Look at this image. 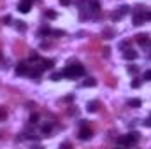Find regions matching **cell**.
<instances>
[{
  "label": "cell",
  "mask_w": 151,
  "mask_h": 149,
  "mask_svg": "<svg viewBox=\"0 0 151 149\" xmlns=\"http://www.w3.org/2000/svg\"><path fill=\"white\" fill-rule=\"evenodd\" d=\"M142 125H144V126H151V118H150V119H144V123H142Z\"/></svg>",
  "instance_id": "cell-28"
},
{
  "label": "cell",
  "mask_w": 151,
  "mask_h": 149,
  "mask_svg": "<svg viewBox=\"0 0 151 149\" xmlns=\"http://www.w3.org/2000/svg\"><path fill=\"white\" fill-rule=\"evenodd\" d=\"M16 28H18L19 32H25V30H26V25H25L23 21H18V25H16Z\"/></svg>",
  "instance_id": "cell-17"
},
{
  "label": "cell",
  "mask_w": 151,
  "mask_h": 149,
  "mask_svg": "<svg viewBox=\"0 0 151 149\" xmlns=\"http://www.w3.org/2000/svg\"><path fill=\"white\" fill-rule=\"evenodd\" d=\"M32 2H33V0H21V2L18 4V11L23 12V14L28 12V11L32 9Z\"/></svg>",
  "instance_id": "cell-4"
},
{
  "label": "cell",
  "mask_w": 151,
  "mask_h": 149,
  "mask_svg": "<svg viewBox=\"0 0 151 149\" xmlns=\"http://www.w3.org/2000/svg\"><path fill=\"white\" fill-rule=\"evenodd\" d=\"M84 76V67L76 63V65H69L65 70H63V77H69V79H76V77H81Z\"/></svg>",
  "instance_id": "cell-1"
},
{
  "label": "cell",
  "mask_w": 151,
  "mask_h": 149,
  "mask_svg": "<svg viewBox=\"0 0 151 149\" xmlns=\"http://www.w3.org/2000/svg\"><path fill=\"white\" fill-rule=\"evenodd\" d=\"M141 100L139 98H132V100H128V107H132V109H137V107H141Z\"/></svg>",
  "instance_id": "cell-10"
},
{
  "label": "cell",
  "mask_w": 151,
  "mask_h": 149,
  "mask_svg": "<svg viewBox=\"0 0 151 149\" xmlns=\"http://www.w3.org/2000/svg\"><path fill=\"white\" fill-rule=\"evenodd\" d=\"M142 18H144V21H150L151 19V11H148V12L142 11Z\"/></svg>",
  "instance_id": "cell-20"
},
{
  "label": "cell",
  "mask_w": 151,
  "mask_h": 149,
  "mask_svg": "<svg viewBox=\"0 0 151 149\" xmlns=\"http://www.w3.org/2000/svg\"><path fill=\"white\" fill-rule=\"evenodd\" d=\"M127 47H128V42H127V40H125V42H120V49H123V51H125Z\"/></svg>",
  "instance_id": "cell-26"
},
{
  "label": "cell",
  "mask_w": 151,
  "mask_h": 149,
  "mask_svg": "<svg viewBox=\"0 0 151 149\" xmlns=\"http://www.w3.org/2000/svg\"><path fill=\"white\" fill-rule=\"evenodd\" d=\"M30 70H28V65L25 63V61H21V63H18L16 65V74L18 76H25V74H28Z\"/></svg>",
  "instance_id": "cell-5"
},
{
  "label": "cell",
  "mask_w": 151,
  "mask_h": 149,
  "mask_svg": "<svg viewBox=\"0 0 151 149\" xmlns=\"http://www.w3.org/2000/svg\"><path fill=\"white\" fill-rule=\"evenodd\" d=\"M95 84H97V81H95V79H91V77H90V79H86V81L83 83V86H84V88H88V86H95Z\"/></svg>",
  "instance_id": "cell-13"
},
{
  "label": "cell",
  "mask_w": 151,
  "mask_h": 149,
  "mask_svg": "<svg viewBox=\"0 0 151 149\" xmlns=\"http://www.w3.org/2000/svg\"><path fill=\"white\" fill-rule=\"evenodd\" d=\"M9 21H11V16H5V18H4V23L9 25Z\"/></svg>",
  "instance_id": "cell-29"
},
{
  "label": "cell",
  "mask_w": 151,
  "mask_h": 149,
  "mask_svg": "<svg viewBox=\"0 0 151 149\" xmlns=\"http://www.w3.org/2000/svg\"><path fill=\"white\" fill-rule=\"evenodd\" d=\"M137 42H139L141 46H148V44H150V37H148V33H139V35H137Z\"/></svg>",
  "instance_id": "cell-7"
},
{
  "label": "cell",
  "mask_w": 151,
  "mask_h": 149,
  "mask_svg": "<svg viewBox=\"0 0 151 149\" xmlns=\"http://www.w3.org/2000/svg\"><path fill=\"white\" fill-rule=\"evenodd\" d=\"M142 79H146V81H151V70H146V72H144Z\"/></svg>",
  "instance_id": "cell-25"
},
{
  "label": "cell",
  "mask_w": 151,
  "mask_h": 149,
  "mask_svg": "<svg viewBox=\"0 0 151 149\" xmlns=\"http://www.w3.org/2000/svg\"><path fill=\"white\" fill-rule=\"evenodd\" d=\"M91 135H93V133H91V130H90L86 125H81V130H79V139H81V141H90V139H91Z\"/></svg>",
  "instance_id": "cell-3"
},
{
  "label": "cell",
  "mask_w": 151,
  "mask_h": 149,
  "mask_svg": "<svg viewBox=\"0 0 151 149\" xmlns=\"http://www.w3.org/2000/svg\"><path fill=\"white\" fill-rule=\"evenodd\" d=\"M40 63H42V68H44V70H46V68H53V65H55L53 60H42Z\"/></svg>",
  "instance_id": "cell-12"
},
{
  "label": "cell",
  "mask_w": 151,
  "mask_h": 149,
  "mask_svg": "<svg viewBox=\"0 0 151 149\" xmlns=\"http://www.w3.org/2000/svg\"><path fill=\"white\" fill-rule=\"evenodd\" d=\"M49 33H51V30H49L47 26H44V28H40V32H39V35H40V37H44V35H49Z\"/></svg>",
  "instance_id": "cell-15"
},
{
  "label": "cell",
  "mask_w": 151,
  "mask_h": 149,
  "mask_svg": "<svg viewBox=\"0 0 151 149\" xmlns=\"http://www.w3.org/2000/svg\"><path fill=\"white\" fill-rule=\"evenodd\" d=\"M128 72H130V74H137V72H139V68H137L135 65H130V67H128Z\"/></svg>",
  "instance_id": "cell-23"
},
{
  "label": "cell",
  "mask_w": 151,
  "mask_h": 149,
  "mask_svg": "<svg viewBox=\"0 0 151 149\" xmlns=\"http://www.w3.org/2000/svg\"><path fill=\"white\" fill-rule=\"evenodd\" d=\"M139 142V132H132L128 135H121L118 139V144L120 146H135Z\"/></svg>",
  "instance_id": "cell-2"
},
{
  "label": "cell",
  "mask_w": 151,
  "mask_h": 149,
  "mask_svg": "<svg viewBox=\"0 0 151 149\" xmlns=\"http://www.w3.org/2000/svg\"><path fill=\"white\" fill-rule=\"evenodd\" d=\"M128 11H130V7H128V5H121V7H120V12H121L123 16H125V14H128Z\"/></svg>",
  "instance_id": "cell-19"
},
{
  "label": "cell",
  "mask_w": 151,
  "mask_h": 149,
  "mask_svg": "<svg viewBox=\"0 0 151 149\" xmlns=\"http://www.w3.org/2000/svg\"><path fill=\"white\" fill-rule=\"evenodd\" d=\"M62 77H63V72H55V74L51 76V79H53V81H60Z\"/></svg>",
  "instance_id": "cell-16"
},
{
  "label": "cell",
  "mask_w": 151,
  "mask_h": 149,
  "mask_svg": "<svg viewBox=\"0 0 151 149\" xmlns=\"http://www.w3.org/2000/svg\"><path fill=\"white\" fill-rule=\"evenodd\" d=\"M88 11H91L93 14H99V11H100L99 0H88Z\"/></svg>",
  "instance_id": "cell-6"
},
{
  "label": "cell",
  "mask_w": 151,
  "mask_h": 149,
  "mask_svg": "<svg viewBox=\"0 0 151 149\" xmlns=\"http://www.w3.org/2000/svg\"><path fill=\"white\" fill-rule=\"evenodd\" d=\"M104 35H106V39H113V35H114V33H113V30H106V32H104Z\"/></svg>",
  "instance_id": "cell-24"
},
{
  "label": "cell",
  "mask_w": 151,
  "mask_h": 149,
  "mask_svg": "<svg viewBox=\"0 0 151 149\" xmlns=\"http://www.w3.org/2000/svg\"><path fill=\"white\" fill-rule=\"evenodd\" d=\"M51 33H53V35H56V37H62V35H65V32H63V30H51Z\"/></svg>",
  "instance_id": "cell-21"
},
{
  "label": "cell",
  "mask_w": 151,
  "mask_h": 149,
  "mask_svg": "<svg viewBox=\"0 0 151 149\" xmlns=\"http://www.w3.org/2000/svg\"><path fill=\"white\" fill-rule=\"evenodd\" d=\"M62 4H63V5H69V4H70V0H62Z\"/></svg>",
  "instance_id": "cell-30"
},
{
  "label": "cell",
  "mask_w": 151,
  "mask_h": 149,
  "mask_svg": "<svg viewBox=\"0 0 151 149\" xmlns=\"http://www.w3.org/2000/svg\"><path fill=\"white\" fill-rule=\"evenodd\" d=\"M5 119H7V111H5V107H0V123Z\"/></svg>",
  "instance_id": "cell-14"
},
{
  "label": "cell",
  "mask_w": 151,
  "mask_h": 149,
  "mask_svg": "<svg viewBox=\"0 0 151 149\" xmlns=\"http://www.w3.org/2000/svg\"><path fill=\"white\" fill-rule=\"evenodd\" d=\"M123 58H125V60H135V58H137V53H135L134 49H125Z\"/></svg>",
  "instance_id": "cell-8"
},
{
  "label": "cell",
  "mask_w": 151,
  "mask_h": 149,
  "mask_svg": "<svg viewBox=\"0 0 151 149\" xmlns=\"http://www.w3.org/2000/svg\"><path fill=\"white\" fill-rule=\"evenodd\" d=\"M28 121H30V125H35V123H37V121H39V114H32V116H30V119H28Z\"/></svg>",
  "instance_id": "cell-18"
},
{
  "label": "cell",
  "mask_w": 151,
  "mask_h": 149,
  "mask_svg": "<svg viewBox=\"0 0 151 149\" xmlns=\"http://www.w3.org/2000/svg\"><path fill=\"white\" fill-rule=\"evenodd\" d=\"M46 18H49V19H55V18H56V12H53V11H47V12H46Z\"/></svg>",
  "instance_id": "cell-22"
},
{
  "label": "cell",
  "mask_w": 151,
  "mask_h": 149,
  "mask_svg": "<svg viewBox=\"0 0 151 149\" xmlns=\"http://www.w3.org/2000/svg\"><path fill=\"white\" fill-rule=\"evenodd\" d=\"M51 130H53V125H51V123H49V125H42V128H40L42 135H49V133H51Z\"/></svg>",
  "instance_id": "cell-11"
},
{
  "label": "cell",
  "mask_w": 151,
  "mask_h": 149,
  "mask_svg": "<svg viewBox=\"0 0 151 149\" xmlns=\"http://www.w3.org/2000/svg\"><path fill=\"white\" fill-rule=\"evenodd\" d=\"M97 109H99V102H97V100L88 102V105H86V111H88V112H95Z\"/></svg>",
  "instance_id": "cell-9"
},
{
  "label": "cell",
  "mask_w": 151,
  "mask_h": 149,
  "mask_svg": "<svg viewBox=\"0 0 151 149\" xmlns=\"http://www.w3.org/2000/svg\"><path fill=\"white\" fill-rule=\"evenodd\" d=\"M139 86H141V81H139V79L132 81V88H139Z\"/></svg>",
  "instance_id": "cell-27"
}]
</instances>
